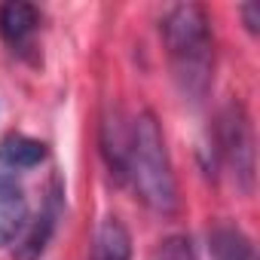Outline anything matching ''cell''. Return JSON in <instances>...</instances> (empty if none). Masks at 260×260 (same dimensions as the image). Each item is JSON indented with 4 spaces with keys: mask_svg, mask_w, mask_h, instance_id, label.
I'll return each instance as SVG.
<instances>
[{
    "mask_svg": "<svg viewBox=\"0 0 260 260\" xmlns=\"http://www.w3.org/2000/svg\"><path fill=\"white\" fill-rule=\"evenodd\" d=\"M46 147L28 135H10L4 144H0V162L7 169H34L37 162H43Z\"/></svg>",
    "mask_w": 260,
    "mask_h": 260,
    "instance_id": "obj_8",
    "label": "cell"
},
{
    "mask_svg": "<svg viewBox=\"0 0 260 260\" xmlns=\"http://www.w3.org/2000/svg\"><path fill=\"white\" fill-rule=\"evenodd\" d=\"M52 226H55V214H52V211L40 214V217L31 223V230L25 233V239L19 242L16 260H40L43 251H46V242H49V236H52Z\"/></svg>",
    "mask_w": 260,
    "mask_h": 260,
    "instance_id": "obj_9",
    "label": "cell"
},
{
    "mask_svg": "<svg viewBox=\"0 0 260 260\" xmlns=\"http://www.w3.org/2000/svg\"><path fill=\"white\" fill-rule=\"evenodd\" d=\"M162 37L184 98L190 101L205 98L214 71V37L205 10L196 4L175 7L162 22Z\"/></svg>",
    "mask_w": 260,
    "mask_h": 260,
    "instance_id": "obj_1",
    "label": "cell"
},
{
    "mask_svg": "<svg viewBox=\"0 0 260 260\" xmlns=\"http://www.w3.org/2000/svg\"><path fill=\"white\" fill-rule=\"evenodd\" d=\"M242 13H245V19H248V28L257 31V25H260V7H257V4H248Z\"/></svg>",
    "mask_w": 260,
    "mask_h": 260,
    "instance_id": "obj_11",
    "label": "cell"
},
{
    "mask_svg": "<svg viewBox=\"0 0 260 260\" xmlns=\"http://www.w3.org/2000/svg\"><path fill=\"white\" fill-rule=\"evenodd\" d=\"M28 217V202L10 175H0V245H10Z\"/></svg>",
    "mask_w": 260,
    "mask_h": 260,
    "instance_id": "obj_4",
    "label": "cell"
},
{
    "mask_svg": "<svg viewBox=\"0 0 260 260\" xmlns=\"http://www.w3.org/2000/svg\"><path fill=\"white\" fill-rule=\"evenodd\" d=\"M214 156L226 169V175L236 181V187L251 193L254 187V132H251V119L239 101H230L217 113Z\"/></svg>",
    "mask_w": 260,
    "mask_h": 260,
    "instance_id": "obj_3",
    "label": "cell"
},
{
    "mask_svg": "<svg viewBox=\"0 0 260 260\" xmlns=\"http://www.w3.org/2000/svg\"><path fill=\"white\" fill-rule=\"evenodd\" d=\"M125 178L132 181L141 202L156 214H172L178 208V184H175L172 159L153 113H141L135 125L128 128Z\"/></svg>",
    "mask_w": 260,
    "mask_h": 260,
    "instance_id": "obj_2",
    "label": "cell"
},
{
    "mask_svg": "<svg viewBox=\"0 0 260 260\" xmlns=\"http://www.w3.org/2000/svg\"><path fill=\"white\" fill-rule=\"evenodd\" d=\"M208 242H211V257L214 260H257V251H254L251 239L236 226H226V223L214 226Z\"/></svg>",
    "mask_w": 260,
    "mask_h": 260,
    "instance_id": "obj_7",
    "label": "cell"
},
{
    "mask_svg": "<svg viewBox=\"0 0 260 260\" xmlns=\"http://www.w3.org/2000/svg\"><path fill=\"white\" fill-rule=\"evenodd\" d=\"M153 260H196V254H193L190 239H184V236H172V239L159 242V248L153 251Z\"/></svg>",
    "mask_w": 260,
    "mask_h": 260,
    "instance_id": "obj_10",
    "label": "cell"
},
{
    "mask_svg": "<svg viewBox=\"0 0 260 260\" xmlns=\"http://www.w3.org/2000/svg\"><path fill=\"white\" fill-rule=\"evenodd\" d=\"M95 260H132V239L116 217H107L95 233Z\"/></svg>",
    "mask_w": 260,
    "mask_h": 260,
    "instance_id": "obj_6",
    "label": "cell"
},
{
    "mask_svg": "<svg viewBox=\"0 0 260 260\" xmlns=\"http://www.w3.org/2000/svg\"><path fill=\"white\" fill-rule=\"evenodd\" d=\"M40 28V13L31 4H4L0 7V34L16 49H22Z\"/></svg>",
    "mask_w": 260,
    "mask_h": 260,
    "instance_id": "obj_5",
    "label": "cell"
}]
</instances>
